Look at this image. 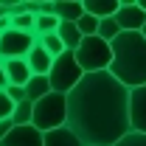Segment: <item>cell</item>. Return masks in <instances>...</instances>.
Here are the masks:
<instances>
[{
  "instance_id": "cell-1",
  "label": "cell",
  "mask_w": 146,
  "mask_h": 146,
  "mask_svg": "<svg viewBox=\"0 0 146 146\" xmlns=\"http://www.w3.org/2000/svg\"><path fill=\"white\" fill-rule=\"evenodd\" d=\"M68 129H73L84 146H115L132 132L129 90L107 70L84 73L68 93Z\"/></svg>"
},
{
  "instance_id": "cell-2",
  "label": "cell",
  "mask_w": 146,
  "mask_h": 146,
  "mask_svg": "<svg viewBox=\"0 0 146 146\" xmlns=\"http://www.w3.org/2000/svg\"><path fill=\"white\" fill-rule=\"evenodd\" d=\"M112 48V62H110V76L115 82H121L127 90L143 87L146 84V39L141 31L129 34L121 31L110 42Z\"/></svg>"
},
{
  "instance_id": "cell-3",
  "label": "cell",
  "mask_w": 146,
  "mask_h": 146,
  "mask_svg": "<svg viewBox=\"0 0 146 146\" xmlns=\"http://www.w3.org/2000/svg\"><path fill=\"white\" fill-rule=\"evenodd\" d=\"M39 132H51V129L68 127V96L62 93H48L45 98H39L34 104V118H31Z\"/></svg>"
},
{
  "instance_id": "cell-4",
  "label": "cell",
  "mask_w": 146,
  "mask_h": 146,
  "mask_svg": "<svg viewBox=\"0 0 146 146\" xmlns=\"http://www.w3.org/2000/svg\"><path fill=\"white\" fill-rule=\"evenodd\" d=\"M76 62L84 73H104V70H110V62H112V48L98 34L84 36L82 45L76 48Z\"/></svg>"
},
{
  "instance_id": "cell-5",
  "label": "cell",
  "mask_w": 146,
  "mask_h": 146,
  "mask_svg": "<svg viewBox=\"0 0 146 146\" xmlns=\"http://www.w3.org/2000/svg\"><path fill=\"white\" fill-rule=\"evenodd\" d=\"M82 79H84V70L79 68V62H76V54H73V51H65L62 56H56V59H54L51 73H48V82H51V90H54V93L68 96V93H70Z\"/></svg>"
},
{
  "instance_id": "cell-6",
  "label": "cell",
  "mask_w": 146,
  "mask_h": 146,
  "mask_svg": "<svg viewBox=\"0 0 146 146\" xmlns=\"http://www.w3.org/2000/svg\"><path fill=\"white\" fill-rule=\"evenodd\" d=\"M34 45H36V34L9 28L6 34H0V59H25Z\"/></svg>"
},
{
  "instance_id": "cell-7",
  "label": "cell",
  "mask_w": 146,
  "mask_h": 146,
  "mask_svg": "<svg viewBox=\"0 0 146 146\" xmlns=\"http://www.w3.org/2000/svg\"><path fill=\"white\" fill-rule=\"evenodd\" d=\"M115 23H118V28L121 31H129V34H135V31H143L146 25V11L138 6V0H121V9L115 11Z\"/></svg>"
},
{
  "instance_id": "cell-8",
  "label": "cell",
  "mask_w": 146,
  "mask_h": 146,
  "mask_svg": "<svg viewBox=\"0 0 146 146\" xmlns=\"http://www.w3.org/2000/svg\"><path fill=\"white\" fill-rule=\"evenodd\" d=\"M129 127L132 132L146 135V84L129 90Z\"/></svg>"
},
{
  "instance_id": "cell-9",
  "label": "cell",
  "mask_w": 146,
  "mask_h": 146,
  "mask_svg": "<svg viewBox=\"0 0 146 146\" xmlns=\"http://www.w3.org/2000/svg\"><path fill=\"white\" fill-rule=\"evenodd\" d=\"M42 135H45V132H39L34 124H28V127H14L0 141V146H42Z\"/></svg>"
},
{
  "instance_id": "cell-10",
  "label": "cell",
  "mask_w": 146,
  "mask_h": 146,
  "mask_svg": "<svg viewBox=\"0 0 146 146\" xmlns=\"http://www.w3.org/2000/svg\"><path fill=\"white\" fill-rule=\"evenodd\" d=\"M3 70H6V82L11 87H25L31 82V68L25 59H3Z\"/></svg>"
},
{
  "instance_id": "cell-11",
  "label": "cell",
  "mask_w": 146,
  "mask_h": 146,
  "mask_svg": "<svg viewBox=\"0 0 146 146\" xmlns=\"http://www.w3.org/2000/svg\"><path fill=\"white\" fill-rule=\"evenodd\" d=\"M25 62H28V68H31V76H48V73H51V65H54V56L36 42L34 48H31V54L25 56Z\"/></svg>"
},
{
  "instance_id": "cell-12",
  "label": "cell",
  "mask_w": 146,
  "mask_h": 146,
  "mask_svg": "<svg viewBox=\"0 0 146 146\" xmlns=\"http://www.w3.org/2000/svg\"><path fill=\"white\" fill-rule=\"evenodd\" d=\"M54 14L62 23H79L84 17V0H54Z\"/></svg>"
},
{
  "instance_id": "cell-13",
  "label": "cell",
  "mask_w": 146,
  "mask_h": 146,
  "mask_svg": "<svg viewBox=\"0 0 146 146\" xmlns=\"http://www.w3.org/2000/svg\"><path fill=\"white\" fill-rule=\"evenodd\" d=\"M42 146H84V143L76 138L73 129L62 127V129H51V132H45V135H42Z\"/></svg>"
},
{
  "instance_id": "cell-14",
  "label": "cell",
  "mask_w": 146,
  "mask_h": 146,
  "mask_svg": "<svg viewBox=\"0 0 146 146\" xmlns=\"http://www.w3.org/2000/svg\"><path fill=\"white\" fill-rule=\"evenodd\" d=\"M121 9V0H84V11L93 14L96 20L115 17V11Z\"/></svg>"
},
{
  "instance_id": "cell-15",
  "label": "cell",
  "mask_w": 146,
  "mask_h": 146,
  "mask_svg": "<svg viewBox=\"0 0 146 146\" xmlns=\"http://www.w3.org/2000/svg\"><path fill=\"white\" fill-rule=\"evenodd\" d=\"M23 90H25V98H28L31 104H36L39 98H45L48 93H54V90H51V82H48V76H31V82H28Z\"/></svg>"
},
{
  "instance_id": "cell-16",
  "label": "cell",
  "mask_w": 146,
  "mask_h": 146,
  "mask_svg": "<svg viewBox=\"0 0 146 146\" xmlns=\"http://www.w3.org/2000/svg\"><path fill=\"white\" fill-rule=\"evenodd\" d=\"M56 34H59V39H62V45H65V51H73V54H76V48H79V45H82V39H84L76 23H62Z\"/></svg>"
},
{
  "instance_id": "cell-17",
  "label": "cell",
  "mask_w": 146,
  "mask_h": 146,
  "mask_svg": "<svg viewBox=\"0 0 146 146\" xmlns=\"http://www.w3.org/2000/svg\"><path fill=\"white\" fill-rule=\"evenodd\" d=\"M62 25V20L56 14H36V23H34V34L36 36H45V34H56Z\"/></svg>"
},
{
  "instance_id": "cell-18",
  "label": "cell",
  "mask_w": 146,
  "mask_h": 146,
  "mask_svg": "<svg viewBox=\"0 0 146 146\" xmlns=\"http://www.w3.org/2000/svg\"><path fill=\"white\" fill-rule=\"evenodd\" d=\"M31 118H34V104L25 98V101H20L17 107H14L11 121H14V127H28V124H31Z\"/></svg>"
},
{
  "instance_id": "cell-19",
  "label": "cell",
  "mask_w": 146,
  "mask_h": 146,
  "mask_svg": "<svg viewBox=\"0 0 146 146\" xmlns=\"http://www.w3.org/2000/svg\"><path fill=\"white\" fill-rule=\"evenodd\" d=\"M36 42H39V45H42V48H45V51H48V54L54 56H62L65 54V45H62V39H59V34H45V36H36Z\"/></svg>"
},
{
  "instance_id": "cell-20",
  "label": "cell",
  "mask_w": 146,
  "mask_h": 146,
  "mask_svg": "<svg viewBox=\"0 0 146 146\" xmlns=\"http://www.w3.org/2000/svg\"><path fill=\"white\" fill-rule=\"evenodd\" d=\"M121 34V28H118V23L112 17H107V20H98V36L104 39V42H112L115 36Z\"/></svg>"
},
{
  "instance_id": "cell-21",
  "label": "cell",
  "mask_w": 146,
  "mask_h": 146,
  "mask_svg": "<svg viewBox=\"0 0 146 146\" xmlns=\"http://www.w3.org/2000/svg\"><path fill=\"white\" fill-rule=\"evenodd\" d=\"M76 25H79L82 36H96V34H98V20L93 17V14H87V11H84V17L79 20Z\"/></svg>"
},
{
  "instance_id": "cell-22",
  "label": "cell",
  "mask_w": 146,
  "mask_h": 146,
  "mask_svg": "<svg viewBox=\"0 0 146 146\" xmlns=\"http://www.w3.org/2000/svg\"><path fill=\"white\" fill-rule=\"evenodd\" d=\"M34 23H36V17L25 11V14L11 17V28H17V31H31V34H34Z\"/></svg>"
},
{
  "instance_id": "cell-23",
  "label": "cell",
  "mask_w": 146,
  "mask_h": 146,
  "mask_svg": "<svg viewBox=\"0 0 146 146\" xmlns=\"http://www.w3.org/2000/svg\"><path fill=\"white\" fill-rule=\"evenodd\" d=\"M14 107H17V104L9 98V93H6V90H0V121L11 118V115H14Z\"/></svg>"
},
{
  "instance_id": "cell-24",
  "label": "cell",
  "mask_w": 146,
  "mask_h": 146,
  "mask_svg": "<svg viewBox=\"0 0 146 146\" xmlns=\"http://www.w3.org/2000/svg\"><path fill=\"white\" fill-rule=\"evenodd\" d=\"M115 146H146V135H141V132H129L127 138H121Z\"/></svg>"
},
{
  "instance_id": "cell-25",
  "label": "cell",
  "mask_w": 146,
  "mask_h": 146,
  "mask_svg": "<svg viewBox=\"0 0 146 146\" xmlns=\"http://www.w3.org/2000/svg\"><path fill=\"white\" fill-rule=\"evenodd\" d=\"M6 93H9V98H11L14 104L25 101V90H23V87H11V84H9V87H6Z\"/></svg>"
},
{
  "instance_id": "cell-26",
  "label": "cell",
  "mask_w": 146,
  "mask_h": 146,
  "mask_svg": "<svg viewBox=\"0 0 146 146\" xmlns=\"http://www.w3.org/2000/svg\"><path fill=\"white\" fill-rule=\"evenodd\" d=\"M11 129H14V121H11V118H6V121H0V141H3V138H6V135H9Z\"/></svg>"
},
{
  "instance_id": "cell-27",
  "label": "cell",
  "mask_w": 146,
  "mask_h": 146,
  "mask_svg": "<svg viewBox=\"0 0 146 146\" xmlns=\"http://www.w3.org/2000/svg\"><path fill=\"white\" fill-rule=\"evenodd\" d=\"M6 84L9 82H6V70H3V59H0V90H6Z\"/></svg>"
},
{
  "instance_id": "cell-28",
  "label": "cell",
  "mask_w": 146,
  "mask_h": 146,
  "mask_svg": "<svg viewBox=\"0 0 146 146\" xmlns=\"http://www.w3.org/2000/svg\"><path fill=\"white\" fill-rule=\"evenodd\" d=\"M3 17H11V14H9V9H6V3H0V20Z\"/></svg>"
},
{
  "instance_id": "cell-29",
  "label": "cell",
  "mask_w": 146,
  "mask_h": 146,
  "mask_svg": "<svg viewBox=\"0 0 146 146\" xmlns=\"http://www.w3.org/2000/svg\"><path fill=\"white\" fill-rule=\"evenodd\" d=\"M138 6H141V9H143V11H146V0H138Z\"/></svg>"
},
{
  "instance_id": "cell-30",
  "label": "cell",
  "mask_w": 146,
  "mask_h": 146,
  "mask_svg": "<svg viewBox=\"0 0 146 146\" xmlns=\"http://www.w3.org/2000/svg\"><path fill=\"white\" fill-rule=\"evenodd\" d=\"M141 34H143V39H146V25H143V31H141Z\"/></svg>"
}]
</instances>
